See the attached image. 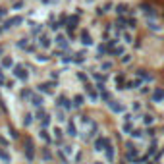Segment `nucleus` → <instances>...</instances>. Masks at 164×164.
Here are the masks:
<instances>
[{"mask_svg":"<svg viewBox=\"0 0 164 164\" xmlns=\"http://www.w3.org/2000/svg\"><path fill=\"white\" fill-rule=\"evenodd\" d=\"M104 153H106V160H108L110 164L114 162V158H116V153H114V147H112V143H108V145L104 147Z\"/></svg>","mask_w":164,"mask_h":164,"instance_id":"obj_1","label":"nucleus"},{"mask_svg":"<svg viewBox=\"0 0 164 164\" xmlns=\"http://www.w3.org/2000/svg\"><path fill=\"white\" fill-rule=\"evenodd\" d=\"M137 87H143V79H139V77L124 83V89H137Z\"/></svg>","mask_w":164,"mask_h":164,"instance_id":"obj_2","label":"nucleus"},{"mask_svg":"<svg viewBox=\"0 0 164 164\" xmlns=\"http://www.w3.org/2000/svg\"><path fill=\"white\" fill-rule=\"evenodd\" d=\"M108 143H110L108 137H98L97 141H95V151H102L106 145H108Z\"/></svg>","mask_w":164,"mask_h":164,"instance_id":"obj_3","label":"nucleus"},{"mask_svg":"<svg viewBox=\"0 0 164 164\" xmlns=\"http://www.w3.org/2000/svg\"><path fill=\"white\" fill-rule=\"evenodd\" d=\"M135 75L139 77V79H145V81H153V75H151L149 72H147V69H137V72H135Z\"/></svg>","mask_w":164,"mask_h":164,"instance_id":"obj_4","label":"nucleus"},{"mask_svg":"<svg viewBox=\"0 0 164 164\" xmlns=\"http://www.w3.org/2000/svg\"><path fill=\"white\" fill-rule=\"evenodd\" d=\"M141 118H143V124H145L147 128H149V126H153L154 120H157V118H154V114H151V112H145Z\"/></svg>","mask_w":164,"mask_h":164,"instance_id":"obj_5","label":"nucleus"},{"mask_svg":"<svg viewBox=\"0 0 164 164\" xmlns=\"http://www.w3.org/2000/svg\"><path fill=\"white\" fill-rule=\"evenodd\" d=\"M160 100H164V89L158 87L153 91V102H160Z\"/></svg>","mask_w":164,"mask_h":164,"instance_id":"obj_6","label":"nucleus"},{"mask_svg":"<svg viewBox=\"0 0 164 164\" xmlns=\"http://www.w3.org/2000/svg\"><path fill=\"white\" fill-rule=\"evenodd\" d=\"M108 106H110L112 112H124V104H120V102H116V100H110Z\"/></svg>","mask_w":164,"mask_h":164,"instance_id":"obj_7","label":"nucleus"},{"mask_svg":"<svg viewBox=\"0 0 164 164\" xmlns=\"http://www.w3.org/2000/svg\"><path fill=\"white\" fill-rule=\"evenodd\" d=\"M157 149H158V141H157V137H153L149 143V153L147 154H157Z\"/></svg>","mask_w":164,"mask_h":164,"instance_id":"obj_8","label":"nucleus"},{"mask_svg":"<svg viewBox=\"0 0 164 164\" xmlns=\"http://www.w3.org/2000/svg\"><path fill=\"white\" fill-rule=\"evenodd\" d=\"M141 10L145 12V14L149 16V18H153V16H157V12L153 10V6H151V4H141Z\"/></svg>","mask_w":164,"mask_h":164,"instance_id":"obj_9","label":"nucleus"},{"mask_svg":"<svg viewBox=\"0 0 164 164\" xmlns=\"http://www.w3.org/2000/svg\"><path fill=\"white\" fill-rule=\"evenodd\" d=\"M131 137H133V139H143V137H145V131H143L141 128H139V129H133V131H131Z\"/></svg>","mask_w":164,"mask_h":164,"instance_id":"obj_10","label":"nucleus"},{"mask_svg":"<svg viewBox=\"0 0 164 164\" xmlns=\"http://www.w3.org/2000/svg\"><path fill=\"white\" fill-rule=\"evenodd\" d=\"M128 10H129V6H128V4H118V6H116V12H118L120 16H124Z\"/></svg>","mask_w":164,"mask_h":164,"instance_id":"obj_11","label":"nucleus"},{"mask_svg":"<svg viewBox=\"0 0 164 164\" xmlns=\"http://www.w3.org/2000/svg\"><path fill=\"white\" fill-rule=\"evenodd\" d=\"M122 131H124V133H131V131H133V124H131V122H124Z\"/></svg>","mask_w":164,"mask_h":164,"instance_id":"obj_12","label":"nucleus"},{"mask_svg":"<svg viewBox=\"0 0 164 164\" xmlns=\"http://www.w3.org/2000/svg\"><path fill=\"white\" fill-rule=\"evenodd\" d=\"M147 25H149V29H151V31H160V27H158V23H154L153 19H151V18L147 19Z\"/></svg>","mask_w":164,"mask_h":164,"instance_id":"obj_13","label":"nucleus"},{"mask_svg":"<svg viewBox=\"0 0 164 164\" xmlns=\"http://www.w3.org/2000/svg\"><path fill=\"white\" fill-rule=\"evenodd\" d=\"M122 39H124L126 43H133V35H131V31H126V29H124V35H122Z\"/></svg>","mask_w":164,"mask_h":164,"instance_id":"obj_14","label":"nucleus"},{"mask_svg":"<svg viewBox=\"0 0 164 164\" xmlns=\"http://www.w3.org/2000/svg\"><path fill=\"white\" fill-rule=\"evenodd\" d=\"M81 43H83V44H91V43H93V41H91V37L87 35V31H83V33H81Z\"/></svg>","mask_w":164,"mask_h":164,"instance_id":"obj_15","label":"nucleus"},{"mask_svg":"<svg viewBox=\"0 0 164 164\" xmlns=\"http://www.w3.org/2000/svg\"><path fill=\"white\" fill-rule=\"evenodd\" d=\"M128 27H129V29H135V27H137V19H135V18H129V19H128Z\"/></svg>","mask_w":164,"mask_h":164,"instance_id":"obj_16","label":"nucleus"},{"mask_svg":"<svg viewBox=\"0 0 164 164\" xmlns=\"http://www.w3.org/2000/svg\"><path fill=\"white\" fill-rule=\"evenodd\" d=\"M139 91H141V95H149L151 93V85H143V87H139Z\"/></svg>","mask_w":164,"mask_h":164,"instance_id":"obj_17","label":"nucleus"},{"mask_svg":"<svg viewBox=\"0 0 164 164\" xmlns=\"http://www.w3.org/2000/svg\"><path fill=\"white\" fill-rule=\"evenodd\" d=\"M68 135H72V137H75V135H77L75 133V126H73V124L68 126Z\"/></svg>","mask_w":164,"mask_h":164,"instance_id":"obj_18","label":"nucleus"},{"mask_svg":"<svg viewBox=\"0 0 164 164\" xmlns=\"http://www.w3.org/2000/svg\"><path fill=\"white\" fill-rule=\"evenodd\" d=\"M110 54H112V56H120V54H124V48H122V47H118V48H114V50L110 52Z\"/></svg>","mask_w":164,"mask_h":164,"instance_id":"obj_19","label":"nucleus"},{"mask_svg":"<svg viewBox=\"0 0 164 164\" xmlns=\"http://www.w3.org/2000/svg\"><path fill=\"white\" fill-rule=\"evenodd\" d=\"M131 62V54H122V64H128Z\"/></svg>","mask_w":164,"mask_h":164,"instance_id":"obj_20","label":"nucleus"},{"mask_svg":"<svg viewBox=\"0 0 164 164\" xmlns=\"http://www.w3.org/2000/svg\"><path fill=\"white\" fill-rule=\"evenodd\" d=\"M73 104H75V106H81V104H83V97L77 95V97H75V102H73Z\"/></svg>","mask_w":164,"mask_h":164,"instance_id":"obj_21","label":"nucleus"},{"mask_svg":"<svg viewBox=\"0 0 164 164\" xmlns=\"http://www.w3.org/2000/svg\"><path fill=\"white\" fill-rule=\"evenodd\" d=\"M133 120V114H129V112H124V122H131Z\"/></svg>","mask_w":164,"mask_h":164,"instance_id":"obj_22","label":"nucleus"},{"mask_svg":"<svg viewBox=\"0 0 164 164\" xmlns=\"http://www.w3.org/2000/svg\"><path fill=\"white\" fill-rule=\"evenodd\" d=\"M147 135H149V137H154V135H157V133H154V128H153V126H149V129H147Z\"/></svg>","mask_w":164,"mask_h":164,"instance_id":"obj_23","label":"nucleus"},{"mask_svg":"<svg viewBox=\"0 0 164 164\" xmlns=\"http://www.w3.org/2000/svg\"><path fill=\"white\" fill-rule=\"evenodd\" d=\"M133 110L139 112V110H141V102H133Z\"/></svg>","mask_w":164,"mask_h":164,"instance_id":"obj_24","label":"nucleus"},{"mask_svg":"<svg viewBox=\"0 0 164 164\" xmlns=\"http://www.w3.org/2000/svg\"><path fill=\"white\" fill-rule=\"evenodd\" d=\"M110 68H112V62H104L102 64V69H110Z\"/></svg>","mask_w":164,"mask_h":164,"instance_id":"obj_25","label":"nucleus"},{"mask_svg":"<svg viewBox=\"0 0 164 164\" xmlns=\"http://www.w3.org/2000/svg\"><path fill=\"white\" fill-rule=\"evenodd\" d=\"M102 98H104V100H110V93H106V91H102Z\"/></svg>","mask_w":164,"mask_h":164,"instance_id":"obj_26","label":"nucleus"},{"mask_svg":"<svg viewBox=\"0 0 164 164\" xmlns=\"http://www.w3.org/2000/svg\"><path fill=\"white\" fill-rule=\"evenodd\" d=\"M116 43H118V39H112V41H108V47H116Z\"/></svg>","mask_w":164,"mask_h":164,"instance_id":"obj_27","label":"nucleus"}]
</instances>
